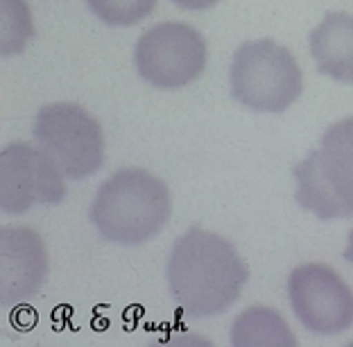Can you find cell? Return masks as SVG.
Instances as JSON below:
<instances>
[{
	"mask_svg": "<svg viewBox=\"0 0 353 347\" xmlns=\"http://www.w3.org/2000/svg\"><path fill=\"white\" fill-rule=\"evenodd\" d=\"M250 268L227 238L192 227L176 238L168 259V286L188 318H211L240 297Z\"/></svg>",
	"mask_w": 353,
	"mask_h": 347,
	"instance_id": "6da1fadb",
	"label": "cell"
},
{
	"mask_svg": "<svg viewBox=\"0 0 353 347\" xmlns=\"http://www.w3.org/2000/svg\"><path fill=\"white\" fill-rule=\"evenodd\" d=\"M172 198L159 177L143 168H125L95 193L91 221L102 238L120 245H141L170 221Z\"/></svg>",
	"mask_w": 353,
	"mask_h": 347,
	"instance_id": "7a4b0ae2",
	"label": "cell"
},
{
	"mask_svg": "<svg viewBox=\"0 0 353 347\" xmlns=\"http://www.w3.org/2000/svg\"><path fill=\"white\" fill-rule=\"evenodd\" d=\"M296 203L322 221L353 216V118L333 123L294 168Z\"/></svg>",
	"mask_w": 353,
	"mask_h": 347,
	"instance_id": "3957f363",
	"label": "cell"
},
{
	"mask_svg": "<svg viewBox=\"0 0 353 347\" xmlns=\"http://www.w3.org/2000/svg\"><path fill=\"white\" fill-rule=\"evenodd\" d=\"M229 75L234 98L265 114L285 111L303 91V75L294 55L272 39L240 46Z\"/></svg>",
	"mask_w": 353,
	"mask_h": 347,
	"instance_id": "277c9868",
	"label": "cell"
},
{
	"mask_svg": "<svg viewBox=\"0 0 353 347\" xmlns=\"http://www.w3.org/2000/svg\"><path fill=\"white\" fill-rule=\"evenodd\" d=\"M34 139L68 180L98 173L104 164L102 127L75 102H52L39 109Z\"/></svg>",
	"mask_w": 353,
	"mask_h": 347,
	"instance_id": "5b68a950",
	"label": "cell"
},
{
	"mask_svg": "<svg viewBox=\"0 0 353 347\" xmlns=\"http://www.w3.org/2000/svg\"><path fill=\"white\" fill-rule=\"evenodd\" d=\"M134 57L145 82L159 88H179L204 73L206 41L192 26L168 21L143 32Z\"/></svg>",
	"mask_w": 353,
	"mask_h": 347,
	"instance_id": "8992f818",
	"label": "cell"
},
{
	"mask_svg": "<svg viewBox=\"0 0 353 347\" xmlns=\"http://www.w3.org/2000/svg\"><path fill=\"white\" fill-rule=\"evenodd\" d=\"M288 297L294 316L312 334L333 336L353 325V293L324 263H303L288 277Z\"/></svg>",
	"mask_w": 353,
	"mask_h": 347,
	"instance_id": "52a82bcc",
	"label": "cell"
},
{
	"mask_svg": "<svg viewBox=\"0 0 353 347\" xmlns=\"http://www.w3.org/2000/svg\"><path fill=\"white\" fill-rule=\"evenodd\" d=\"M66 196L63 173L41 148L10 143L0 152V207L26 214L37 205H59Z\"/></svg>",
	"mask_w": 353,
	"mask_h": 347,
	"instance_id": "ba28073f",
	"label": "cell"
},
{
	"mask_svg": "<svg viewBox=\"0 0 353 347\" xmlns=\"http://www.w3.org/2000/svg\"><path fill=\"white\" fill-rule=\"evenodd\" d=\"M0 300L7 306L30 300L43 286L48 254L43 241L28 227L0 229Z\"/></svg>",
	"mask_w": 353,
	"mask_h": 347,
	"instance_id": "9c48e42d",
	"label": "cell"
},
{
	"mask_svg": "<svg viewBox=\"0 0 353 347\" xmlns=\"http://www.w3.org/2000/svg\"><path fill=\"white\" fill-rule=\"evenodd\" d=\"M310 55L322 75L353 84V16L347 12L328 14L310 32Z\"/></svg>",
	"mask_w": 353,
	"mask_h": 347,
	"instance_id": "30bf717a",
	"label": "cell"
},
{
	"mask_svg": "<svg viewBox=\"0 0 353 347\" xmlns=\"http://www.w3.org/2000/svg\"><path fill=\"white\" fill-rule=\"evenodd\" d=\"M231 343L240 345H294L296 338L274 309L252 306L240 313L231 329Z\"/></svg>",
	"mask_w": 353,
	"mask_h": 347,
	"instance_id": "8fae6325",
	"label": "cell"
},
{
	"mask_svg": "<svg viewBox=\"0 0 353 347\" xmlns=\"http://www.w3.org/2000/svg\"><path fill=\"white\" fill-rule=\"evenodd\" d=\"M91 10L102 23L114 28L136 26L154 12L157 0H86Z\"/></svg>",
	"mask_w": 353,
	"mask_h": 347,
	"instance_id": "7c38bea8",
	"label": "cell"
},
{
	"mask_svg": "<svg viewBox=\"0 0 353 347\" xmlns=\"http://www.w3.org/2000/svg\"><path fill=\"white\" fill-rule=\"evenodd\" d=\"M176 7H181V10H211L220 3V0H172Z\"/></svg>",
	"mask_w": 353,
	"mask_h": 347,
	"instance_id": "4fadbf2b",
	"label": "cell"
},
{
	"mask_svg": "<svg viewBox=\"0 0 353 347\" xmlns=\"http://www.w3.org/2000/svg\"><path fill=\"white\" fill-rule=\"evenodd\" d=\"M344 256H347L349 263H353V229L349 232V243H347V250H344Z\"/></svg>",
	"mask_w": 353,
	"mask_h": 347,
	"instance_id": "5bb4252c",
	"label": "cell"
}]
</instances>
